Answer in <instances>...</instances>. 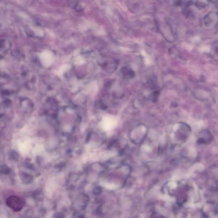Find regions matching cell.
<instances>
[{
    "mask_svg": "<svg viewBox=\"0 0 218 218\" xmlns=\"http://www.w3.org/2000/svg\"><path fill=\"white\" fill-rule=\"evenodd\" d=\"M158 95H159V93L158 92H154L152 94L151 98L153 102L156 101L157 100V98H158Z\"/></svg>",
    "mask_w": 218,
    "mask_h": 218,
    "instance_id": "cell-4",
    "label": "cell"
},
{
    "mask_svg": "<svg viewBox=\"0 0 218 218\" xmlns=\"http://www.w3.org/2000/svg\"><path fill=\"white\" fill-rule=\"evenodd\" d=\"M54 60V55L49 52L41 55V62L45 66H50L53 63Z\"/></svg>",
    "mask_w": 218,
    "mask_h": 218,
    "instance_id": "cell-2",
    "label": "cell"
},
{
    "mask_svg": "<svg viewBox=\"0 0 218 218\" xmlns=\"http://www.w3.org/2000/svg\"><path fill=\"white\" fill-rule=\"evenodd\" d=\"M6 204L9 208L16 212L20 211L24 207V202L18 196L12 195L8 197Z\"/></svg>",
    "mask_w": 218,
    "mask_h": 218,
    "instance_id": "cell-1",
    "label": "cell"
},
{
    "mask_svg": "<svg viewBox=\"0 0 218 218\" xmlns=\"http://www.w3.org/2000/svg\"><path fill=\"white\" fill-rule=\"evenodd\" d=\"M212 140L211 134L208 130H205L201 133L198 142L201 144H208L211 142Z\"/></svg>",
    "mask_w": 218,
    "mask_h": 218,
    "instance_id": "cell-3",
    "label": "cell"
}]
</instances>
